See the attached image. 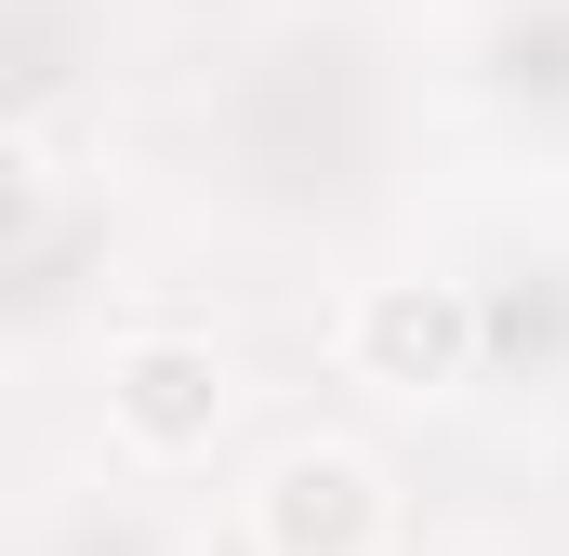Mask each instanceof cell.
<instances>
[{"label":"cell","instance_id":"cell-1","mask_svg":"<svg viewBox=\"0 0 569 556\" xmlns=\"http://www.w3.org/2000/svg\"><path fill=\"white\" fill-rule=\"evenodd\" d=\"M358 345H371V358H398V371H437V358L463 345V318H450V291H385V305L358 318Z\"/></svg>","mask_w":569,"mask_h":556},{"label":"cell","instance_id":"cell-2","mask_svg":"<svg viewBox=\"0 0 569 556\" xmlns=\"http://www.w3.org/2000/svg\"><path fill=\"white\" fill-rule=\"evenodd\" d=\"M120 385H133V424H159V437H186V424H199V398H186V385H199V358H172V345L133 358Z\"/></svg>","mask_w":569,"mask_h":556}]
</instances>
